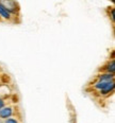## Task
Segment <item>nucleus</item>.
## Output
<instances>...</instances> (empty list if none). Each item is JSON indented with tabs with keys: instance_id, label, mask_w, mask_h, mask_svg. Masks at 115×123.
Segmentation results:
<instances>
[{
	"instance_id": "3",
	"label": "nucleus",
	"mask_w": 115,
	"mask_h": 123,
	"mask_svg": "<svg viewBox=\"0 0 115 123\" xmlns=\"http://www.w3.org/2000/svg\"><path fill=\"white\" fill-rule=\"evenodd\" d=\"M14 115V106L12 105H6L2 108H0V119L6 120L7 118H11Z\"/></svg>"
},
{
	"instance_id": "14",
	"label": "nucleus",
	"mask_w": 115,
	"mask_h": 123,
	"mask_svg": "<svg viewBox=\"0 0 115 123\" xmlns=\"http://www.w3.org/2000/svg\"><path fill=\"white\" fill-rule=\"evenodd\" d=\"M0 86H1V85H0Z\"/></svg>"
},
{
	"instance_id": "7",
	"label": "nucleus",
	"mask_w": 115,
	"mask_h": 123,
	"mask_svg": "<svg viewBox=\"0 0 115 123\" xmlns=\"http://www.w3.org/2000/svg\"><path fill=\"white\" fill-rule=\"evenodd\" d=\"M0 81H1L2 84L7 85V84L11 82V76H10L9 74H0Z\"/></svg>"
},
{
	"instance_id": "11",
	"label": "nucleus",
	"mask_w": 115,
	"mask_h": 123,
	"mask_svg": "<svg viewBox=\"0 0 115 123\" xmlns=\"http://www.w3.org/2000/svg\"><path fill=\"white\" fill-rule=\"evenodd\" d=\"M2 121H3V120H1V119H0V123H1V122H2Z\"/></svg>"
},
{
	"instance_id": "5",
	"label": "nucleus",
	"mask_w": 115,
	"mask_h": 123,
	"mask_svg": "<svg viewBox=\"0 0 115 123\" xmlns=\"http://www.w3.org/2000/svg\"><path fill=\"white\" fill-rule=\"evenodd\" d=\"M114 89H115V82L112 81V82H110L106 87H103L101 90H99L97 92L99 93L100 97H110V94H113Z\"/></svg>"
},
{
	"instance_id": "12",
	"label": "nucleus",
	"mask_w": 115,
	"mask_h": 123,
	"mask_svg": "<svg viewBox=\"0 0 115 123\" xmlns=\"http://www.w3.org/2000/svg\"><path fill=\"white\" fill-rule=\"evenodd\" d=\"M0 21H2V20H1V18H0Z\"/></svg>"
},
{
	"instance_id": "8",
	"label": "nucleus",
	"mask_w": 115,
	"mask_h": 123,
	"mask_svg": "<svg viewBox=\"0 0 115 123\" xmlns=\"http://www.w3.org/2000/svg\"><path fill=\"white\" fill-rule=\"evenodd\" d=\"M107 12H108V16H109V18L111 19L112 24H114V7L109 6L108 10H107Z\"/></svg>"
},
{
	"instance_id": "2",
	"label": "nucleus",
	"mask_w": 115,
	"mask_h": 123,
	"mask_svg": "<svg viewBox=\"0 0 115 123\" xmlns=\"http://www.w3.org/2000/svg\"><path fill=\"white\" fill-rule=\"evenodd\" d=\"M18 17L19 16H14V15H13L12 13L10 12L9 10L1 3V2H0V18H1V20L14 24V22H16L15 19L18 18Z\"/></svg>"
},
{
	"instance_id": "10",
	"label": "nucleus",
	"mask_w": 115,
	"mask_h": 123,
	"mask_svg": "<svg viewBox=\"0 0 115 123\" xmlns=\"http://www.w3.org/2000/svg\"><path fill=\"white\" fill-rule=\"evenodd\" d=\"M6 105H7L6 99H4L3 97H0V108H2V107L6 106Z\"/></svg>"
},
{
	"instance_id": "1",
	"label": "nucleus",
	"mask_w": 115,
	"mask_h": 123,
	"mask_svg": "<svg viewBox=\"0 0 115 123\" xmlns=\"http://www.w3.org/2000/svg\"><path fill=\"white\" fill-rule=\"evenodd\" d=\"M0 2H1L14 16H19L20 6L16 0H0Z\"/></svg>"
},
{
	"instance_id": "6",
	"label": "nucleus",
	"mask_w": 115,
	"mask_h": 123,
	"mask_svg": "<svg viewBox=\"0 0 115 123\" xmlns=\"http://www.w3.org/2000/svg\"><path fill=\"white\" fill-rule=\"evenodd\" d=\"M115 79L114 73H108V72H98V74L95 76V82H112Z\"/></svg>"
},
{
	"instance_id": "4",
	"label": "nucleus",
	"mask_w": 115,
	"mask_h": 123,
	"mask_svg": "<svg viewBox=\"0 0 115 123\" xmlns=\"http://www.w3.org/2000/svg\"><path fill=\"white\" fill-rule=\"evenodd\" d=\"M98 72H108L115 74V60H109L98 69Z\"/></svg>"
},
{
	"instance_id": "13",
	"label": "nucleus",
	"mask_w": 115,
	"mask_h": 123,
	"mask_svg": "<svg viewBox=\"0 0 115 123\" xmlns=\"http://www.w3.org/2000/svg\"><path fill=\"white\" fill-rule=\"evenodd\" d=\"M1 123H3V121H2V122H1Z\"/></svg>"
},
{
	"instance_id": "9",
	"label": "nucleus",
	"mask_w": 115,
	"mask_h": 123,
	"mask_svg": "<svg viewBox=\"0 0 115 123\" xmlns=\"http://www.w3.org/2000/svg\"><path fill=\"white\" fill-rule=\"evenodd\" d=\"M3 123H21L18 119H16L15 117H11V118H7V119L3 120Z\"/></svg>"
}]
</instances>
